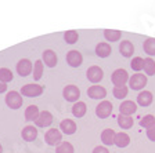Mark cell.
I'll use <instances>...</instances> for the list:
<instances>
[{"label":"cell","mask_w":155,"mask_h":153,"mask_svg":"<svg viewBox=\"0 0 155 153\" xmlns=\"http://www.w3.org/2000/svg\"><path fill=\"white\" fill-rule=\"evenodd\" d=\"M152 124H155V116L154 115H145L144 117H141V120H140V126L144 127L145 130L148 127H151Z\"/></svg>","instance_id":"836d02e7"},{"label":"cell","mask_w":155,"mask_h":153,"mask_svg":"<svg viewBox=\"0 0 155 153\" xmlns=\"http://www.w3.org/2000/svg\"><path fill=\"white\" fill-rule=\"evenodd\" d=\"M67 64L72 68H79L83 62V55L81 54V51L78 50H71L67 53Z\"/></svg>","instance_id":"8fae6325"},{"label":"cell","mask_w":155,"mask_h":153,"mask_svg":"<svg viewBox=\"0 0 155 153\" xmlns=\"http://www.w3.org/2000/svg\"><path fill=\"white\" fill-rule=\"evenodd\" d=\"M45 141L50 146H58L62 142V132L58 128H48L45 134Z\"/></svg>","instance_id":"7a4b0ae2"},{"label":"cell","mask_w":155,"mask_h":153,"mask_svg":"<svg viewBox=\"0 0 155 153\" xmlns=\"http://www.w3.org/2000/svg\"><path fill=\"white\" fill-rule=\"evenodd\" d=\"M136 112H137V104L133 102V101H129V99L123 101L119 106V113L120 115L132 116V115H134Z\"/></svg>","instance_id":"5bb4252c"},{"label":"cell","mask_w":155,"mask_h":153,"mask_svg":"<svg viewBox=\"0 0 155 153\" xmlns=\"http://www.w3.org/2000/svg\"><path fill=\"white\" fill-rule=\"evenodd\" d=\"M22 104H24V98L21 95V93H18V91H8L6 94V105L10 109L17 110V109H19L22 106Z\"/></svg>","instance_id":"6da1fadb"},{"label":"cell","mask_w":155,"mask_h":153,"mask_svg":"<svg viewBox=\"0 0 155 153\" xmlns=\"http://www.w3.org/2000/svg\"><path fill=\"white\" fill-rule=\"evenodd\" d=\"M13 79H14V75L8 68H0V81L7 84L8 81H13Z\"/></svg>","instance_id":"1f68e13d"},{"label":"cell","mask_w":155,"mask_h":153,"mask_svg":"<svg viewBox=\"0 0 155 153\" xmlns=\"http://www.w3.org/2000/svg\"><path fill=\"white\" fill-rule=\"evenodd\" d=\"M112 104L107 99H103V101L96 106V116L100 119H107L112 115Z\"/></svg>","instance_id":"52a82bcc"},{"label":"cell","mask_w":155,"mask_h":153,"mask_svg":"<svg viewBox=\"0 0 155 153\" xmlns=\"http://www.w3.org/2000/svg\"><path fill=\"white\" fill-rule=\"evenodd\" d=\"M129 73L126 72V69H115L111 75V81L114 86H126V83H129Z\"/></svg>","instance_id":"5b68a950"},{"label":"cell","mask_w":155,"mask_h":153,"mask_svg":"<svg viewBox=\"0 0 155 153\" xmlns=\"http://www.w3.org/2000/svg\"><path fill=\"white\" fill-rule=\"evenodd\" d=\"M53 120H54V117H53V113L50 110H40L38 119L35 120V124H36V127L45 128V127L51 126Z\"/></svg>","instance_id":"9c48e42d"},{"label":"cell","mask_w":155,"mask_h":153,"mask_svg":"<svg viewBox=\"0 0 155 153\" xmlns=\"http://www.w3.org/2000/svg\"><path fill=\"white\" fill-rule=\"evenodd\" d=\"M112 94L116 99H123L127 97V94H129V87L127 86H115L114 87Z\"/></svg>","instance_id":"83f0119b"},{"label":"cell","mask_w":155,"mask_h":153,"mask_svg":"<svg viewBox=\"0 0 155 153\" xmlns=\"http://www.w3.org/2000/svg\"><path fill=\"white\" fill-rule=\"evenodd\" d=\"M6 91H7V84L3 83V81H0V94L6 93Z\"/></svg>","instance_id":"8d00e7d4"},{"label":"cell","mask_w":155,"mask_h":153,"mask_svg":"<svg viewBox=\"0 0 155 153\" xmlns=\"http://www.w3.org/2000/svg\"><path fill=\"white\" fill-rule=\"evenodd\" d=\"M143 50L145 54H148V57H154L155 55V37H148L145 39L143 43Z\"/></svg>","instance_id":"cb8c5ba5"},{"label":"cell","mask_w":155,"mask_h":153,"mask_svg":"<svg viewBox=\"0 0 155 153\" xmlns=\"http://www.w3.org/2000/svg\"><path fill=\"white\" fill-rule=\"evenodd\" d=\"M152 101H154V95L148 90H143L137 95V104L141 106H150L152 104Z\"/></svg>","instance_id":"d6986e66"},{"label":"cell","mask_w":155,"mask_h":153,"mask_svg":"<svg viewBox=\"0 0 155 153\" xmlns=\"http://www.w3.org/2000/svg\"><path fill=\"white\" fill-rule=\"evenodd\" d=\"M111 53H112V48H111L110 43H105V42L97 43V46H96V54H97V57L107 58V57H110V55H111Z\"/></svg>","instance_id":"ffe728a7"},{"label":"cell","mask_w":155,"mask_h":153,"mask_svg":"<svg viewBox=\"0 0 155 153\" xmlns=\"http://www.w3.org/2000/svg\"><path fill=\"white\" fill-rule=\"evenodd\" d=\"M118 148H127L130 145V137L127 132L125 131H120V132H116L115 134V144Z\"/></svg>","instance_id":"44dd1931"},{"label":"cell","mask_w":155,"mask_h":153,"mask_svg":"<svg viewBox=\"0 0 155 153\" xmlns=\"http://www.w3.org/2000/svg\"><path fill=\"white\" fill-rule=\"evenodd\" d=\"M119 53L125 58H130L134 54V46L130 40H122L119 43Z\"/></svg>","instance_id":"ac0fdd59"},{"label":"cell","mask_w":155,"mask_h":153,"mask_svg":"<svg viewBox=\"0 0 155 153\" xmlns=\"http://www.w3.org/2000/svg\"><path fill=\"white\" fill-rule=\"evenodd\" d=\"M64 40L67 44H75L79 40V33L76 30H67L64 32Z\"/></svg>","instance_id":"4dcf8cb0"},{"label":"cell","mask_w":155,"mask_h":153,"mask_svg":"<svg viewBox=\"0 0 155 153\" xmlns=\"http://www.w3.org/2000/svg\"><path fill=\"white\" fill-rule=\"evenodd\" d=\"M39 113H40V110H39L38 106H36V105H29L28 108L25 109V120L35 121L36 119H38Z\"/></svg>","instance_id":"484cf974"},{"label":"cell","mask_w":155,"mask_h":153,"mask_svg":"<svg viewBox=\"0 0 155 153\" xmlns=\"http://www.w3.org/2000/svg\"><path fill=\"white\" fill-rule=\"evenodd\" d=\"M78 130V124L75 120H71V119H64V120L60 123V131L64 132L67 135H72L75 134Z\"/></svg>","instance_id":"4fadbf2b"},{"label":"cell","mask_w":155,"mask_h":153,"mask_svg":"<svg viewBox=\"0 0 155 153\" xmlns=\"http://www.w3.org/2000/svg\"><path fill=\"white\" fill-rule=\"evenodd\" d=\"M21 137L26 142H32L38 138V128L35 126H25L21 131Z\"/></svg>","instance_id":"2e32d148"},{"label":"cell","mask_w":155,"mask_h":153,"mask_svg":"<svg viewBox=\"0 0 155 153\" xmlns=\"http://www.w3.org/2000/svg\"><path fill=\"white\" fill-rule=\"evenodd\" d=\"M62 97L65 98V101L68 102H78L79 98H81V88L75 84H68V86L64 87L62 90Z\"/></svg>","instance_id":"3957f363"},{"label":"cell","mask_w":155,"mask_h":153,"mask_svg":"<svg viewBox=\"0 0 155 153\" xmlns=\"http://www.w3.org/2000/svg\"><path fill=\"white\" fill-rule=\"evenodd\" d=\"M147 76L143 73H134L133 76L129 77V87L132 90H136V91H139V90H143L145 86H147Z\"/></svg>","instance_id":"8992f818"},{"label":"cell","mask_w":155,"mask_h":153,"mask_svg":"<svg viewBox=\"0 0 155 153\" xmlns=\"http://www.w3.org/2000/svg\"><path fill=\"white\" fill-rule=\"evenodd\" d=\"M55 153H75V148L71 142H67V141H62L61 144L55 148Z\"/></svg>","instance_id":"f546056e"},{"label":"cell","mask_w":155,"mask_h":153,"mask_svg":"<svg viewBox=\"0 0 155 153\" xmlns=\"http://www.w3.org/2000/svg\"><path fill=\"white\" fill-rule=\"evenodd\" d=\"M43 70H45V66H43V61L42 59H38L35 62V65H33V79L38 81V80L42 79L43 76Z\"/></svg>","instance_id":"f1b7e54d"},{"label":"cell","mask_w":155,"mask_h":153,"mask_svg":"<svg viewBox=\"0 0 155 153\" xmlns=\"http://www.w3.org/2000/svg\"><path fill=\"white\" fill-rule=\"evenodd\" d=\"M86 76H87V80H89L90 83L97 84V83H100L101 80H103L104 72H103V69H101L100 66L93 65V66H90L89 69L86 70Z\"/></svg>","instance_id":"ba28073f"},{"label":"cell","mask_w":155,"mask_h":153,"mask_svg":"<svg viewBox=\"0 0 155 153\" xmlns=\"http://www.w3.org/2000/svg\"><path fill=\"white\" fill-rule=\"evenodd\" d=\"M0 153H3V146H2V144H0Z\"/></svg>","instance_id":"74e56055"},{"label":"cell","mask_w":155,"mask_h":153,"mask_svg":"<svg viewBox=\"0 0 155 153\" xmlns=\"http://www.w3.org/2000/svg\"><path fill=\"white\" fill-rule=\"evenodd\" d=\"M118 124H119L120 128H123V130H129V128L133 127V124H134V120H133L132 116H125V115H120L118 116Z\"/></svg>","instance_id":"d4e9b609"},{"label":"cell","mask_w":155,"mask_h":153,"mask_svg":"<svg viewBox=\"0 0 155 153\" xmlns=\"http://www.w3.org/2000/svg\"><path fill=\"white\" fill-rule=\"evenodd\" d=\"M104 37L107 39V42H119L120 37H122V32L120 30H116V29H105L104 30Z\"/></svg>","instance_id":"603a6c76"},{"label":"cell","mask_w":155,"mask_h":153,"mask_svg":"<svg viewBox=\"0 0 155 153\" xmlns=\"http://www.w3.org/2000/svg\"><path fill=\"white\" fill-rule=\"evenodd\" d=\"M87 95L91 99H104L107 97V90L100 84H93L87 88Z\"/></svg>","instance_id":"7c38bea8"},{"label":"cell","mask_w":155,"mask_h":153,"mask_svg":"<svg viewBox=\"0 0 155 153\" xmlns=\"http://www.w3.org/2000/svg\"><path fill=\"white\" fill-rule=\"evenodd\" d=\"M143 70L147 76H152L155 75V61L152 59L151 57H147L144 59V66H143Z\"/></svg>","instance_id":"4316f807"},{"label":"cell","mask_w":155,"mask_h":153,"mask_svg":"<svg viewBox=\"0 0 155 153\" xmlns=\"http://www.w3.org/2000/svg\"><path fill=\"white\" fill-rule=\"evenodd\" d=\"M86 112H87V106H86V104H84L83 101L75 102L74 106H72V115H74L75 117H78V119L83 117V116L86 115Z\"/></svg>","instance_id":"7402d4cb"},{"label":"cell","mask_w":155,"mask_h":153,"mask_svg":"<svg viewBox=\"0 0 155 153\" xmlns=\"http://www.w3.org/2000/svg\"><path fill=\"white\" fill-rule=\"evenodd\" d=\"M42 61L45 62V65H47L48 68H54L58 62L57 53L54 50H45L42 54Z\"/></svg>","instance_id":"9a60e30c"},{"label":"cell","mask_w":155,"mask_h":153,"mask_svg":"<svg viewBox=\"0 0 155 153\" xmlns=\"http://www.w3.org/2000/svg\"><path fill=\"white\" fill-rule=\"evenodd\" d=\"M115 131L112 128H105L101 132V142L104 144V146H112L115 144Z\"/></svg>","instance_id":"e0dca14e"},{"label":"cell","mask_w":155,"mask_h":153,"mask_svg":"<svg viewBox=\"0 0 155 153\" xmlns=\"http://www.w3.org/2000/svg\"><path fill=\"white\" fill-rule=\"evenodd\" d=\"M32 70H33V65L28 58H22V59L18 61V64H17V72H18V75L21 77L29 76V75L32 73Z\"/></svg>","instance_id":"30bf717a"},{"label":"cell","mask_w":155,"mask_h":153,"mask_svg":"<svg viewBox=\"0 0 155 153\" xmlns=\"http://www.w3.org/2000/svg\"><path fill=\"white\" fill-rule=\"evenodd\" d=\"M43 91H45V88H43V86H40V84L28 83L21 88V95L22 97H32L33 98V97H40L43 94Z\"/></svg>","instance_id":"277c9868"},{"label":"cell","mask_w":155,"mask_h":153,"mask_svg":"<svg viewBox=\"0 0 155 153\" xmlns=\"http://www.w3.org/2000/svg\"><path fill=\"white\" fill-rule=\"evenodd\" d=\"M91 153H110V150H108L107 146H104V145H98V146L94 148Z\"/></svg>","instance_id":"d590c367"},{"label":"cell","mask_w":155,"mask_h":153,"mask_svg":"<svg viewBox=\"0 0 155 153\" xmlns=\"http://www.w3.org/2000/svg\"><path fill=\"white\" fill-rule=\"evenodd\" d=\"M145 134H147V138L152 142H155V124H152L151 127H148L145 130Z\"/></svg>","instance_id":"e575fe53"},{"label":"cell","mask_w":155,"mask_h":153,"mask_svg":"<svg viewBox=\"0 0 155 153\" xmlns=\"http://www.w3.org/2000/svg\"><path fill=\"white\" fill-rule=\"evenodd\" d=\"M143 66H144V59L141 57H134L130 62V68L133 70H136V73H139L140 70H143Z\"/></svg>","instance_id":"d6a6232c"}]
</instances>
